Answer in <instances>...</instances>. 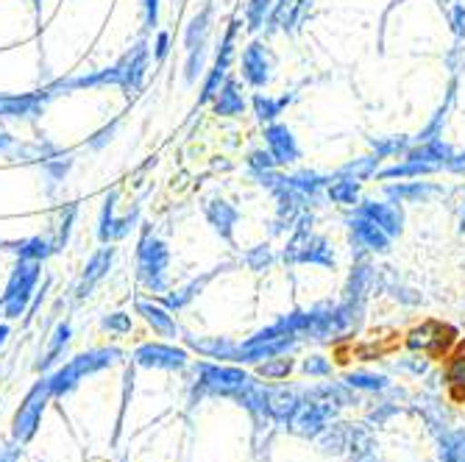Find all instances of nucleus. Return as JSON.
<instances>
[{
  "label": "nucleus",
  "instance_id": "obj_12",
  "mask_svg": "<svg viewBox=\"0 0 465 462\" xmlns=\"http://www.w3.org/2000/svg\"><path fill=\"white\" fill-rule=\"evenodd\" d=\"M271 70H273V54L262 45V42H251V45L242 51V59H240L242 78L251 84V87L262 90L271 81Z\"/></svg>",
  "mask_w": 465,
  "mask_h": 462
},
{
  "label": "nucleus",
  "instance_id": "obj_44",
  "mask_svg": "<svg viewBox=\"0 0 465 462\" xmlns=\"http://www.w3.org/2000/svg\"><path fill=\"white\" fill-rule=\"evenodd\" d=\"M203 62H206V48H198V51L187 54V62H184V81L187 84L198 81V75L203 73Z\"/></svg>",
  "mask_w": 465,
  "mask_h": 462
},
{
  "label": "nucleus",
  "instance_id": "obj_19",
  "mask_svg": "<svg viewBox=\"0 0 465 462\" xmlns=\"http://www.w3.org/2000/svg\"><path fill=\"white\" fill-rule=\"evenodd\" d=\"M213 23H215V4H213V0H206L203 9H201V12L187 23V28H184V48H187V54L209 45V34H213Z\"/></svg>",
  "mask_w": 465,
  "mask_h": 462
},
{
  "label": "nucleus",
  "instance_id": "obj_10",
  "mask_svg": "<svg viewBox=\"0 0 465 462\" xmlns=\"http://www.w3.org/2000/svg\"><path fill=\"white\" fill-rule=\"evenodd\" d=\"M117 190H112L106 198H104V206H101V218H98V240L104 245L109 242H117V240H125L132 234V229L137 226L140 221V209H134L132 215H125V218H117L114 215V206H117Z\"/></svg>",
  "mask_w": 465,
  "mask_h": 462
},
{
  "label": "nucleus",
  "instance_id": "obj_9",
  "mask_svg": "<svg viewBox=\"0 0 465 462\" xmlns=\"http://www.w3.org/2000/svg\"><path fill=\"white\" fill-rule=\"evenodd\" d=\"M334 404L331 401H321V398H310L307 404L299 407V412L292 415V421L287 424L292 432H299L304 437H318L329 429V421L334 418Z\"/></svg>",
  "mask_w": 465,
  "mask_h": 462
},
{
  "label": "nucleus",
  "instance_id": "obj_17",
  "mask_svg": "<svg viewBox=\"0 0 465 462\" xmlns=\"http://www.w3.org/2000/svg\"><path fill=\"white\" fill-rule=\"evenodd\" d=\"M454 340V329L438 320H430L410 331V349L415 351H443Z\"/></svg>",
  "mask_w": 465,
  "mask_h": 462
},
{
  "label": "nucleus",
  "instance_id": "obj_23",
  "mask_svg": "<svg viewBox=\"0 0 465 462\" xmlns=\"http://www.w3.org/2000/svg\"><path fill=\"white\" fill-rule=\"evenodd\" d=\"M226 268V265H223ZM223 268H215V270H206V273H201V276H195V279H190L184 287H179V290H173V292H164V307L171 310V312H179V310H184L195 296H201V290L213 281Z\"/></svg>",
  "mask_w": 465,
  "mask_h": 462
},
{
  "label": "nucleus",
  "instance_id": "obj_26",
  "mask_svg": "<svg viewBox=\"0 0 465 462\" xmlns=\"http://www.w3.org/2000/svg\"><path fill=\"white\" fill-rule=\"evenodd\" d=\"M373 287H376V268L371 262H365V260H357V265L351 270V279H349V287H346V299L362 304Z\"/></svg>",
  "mask_w": 465,
  "mask_h": 462
},
{
  "label": "nucleus",
  "instance_id": "obj_55",
  "mask_svg": "<svg viewBox=\"0 0 465 462\" xmlns=\"http://www.w3.org/2000/svg\"><path fill=\"white\" fill-rule=\"evenodd\" d=\"M460 231H465V209H462V218H460Z\"/></svg>",
  "mask_w": 465,
  "mask_h": 462
},
{
  "label": "nucleus",
  "instance_id": "obj_14",
  "mask_svg": "<svg viewBox=\"0 0 465 462\" xmlns=\"http://www.w3.org/2000/svg\"><path fill=\"white\" fill-rule=\"evenodd\" d=\"M310 6H312V0H276L271 17L265 23L268 31H284V34L299 31L304 17L310 15Z\"/></svg>",
  "mask_w": 465,
  "mask_h": 462
},
{
  "label": "nucleus",
  "instance_id": "obj_13",
  "mask_svg": "<svg viewBox=\"0 0 465 462\" xmlns=\"http://www.w3.org/2000/svg\"><path fill=\"white\" fill-rule=\"evenodd\" d=\"M51 98L54 95L48 93V87L36 93H23V95H0V117H15V120L39 117L45 112Z\"/></svg>",
  "mask_w": 465,
  "mask_h": 462
},
{
  "label": "nucleus",
  "instance_id": "obj_27",
  "mask_svg": "<svg viewBox=\"0 0 465 462\" xmlns=\"http://www.w3.org/2000/svg\"><path fill=\"white\" fill-rule=\"evenodd\" d=\"M213 106H215V114H221V117H237V114L245 112V98H242V93H240L237 78H226V81H223V87H221V93L215 95Z\"/></svg>",
  "mask_w": 465,
  "mask_h": 462
},
{
  "label": "nucleus",
  "instance_id": "obj_29",
  "mask_svg": "<svg viewBox=\"0 0 465 462\" xmlns=\"http://www.w3.org/2000/svg\"><path fill=\"white\" fill-rule=\"evenodd\" d=\"M440 167L430 164V162H418V159H404L393 167H385V171H379L376 176L379 179H412V176H430V173H438Z\"/></svg>",
  "mask_w": 465,
  "mask_h": 462
},
{
  "label": "nucleus",
  "instance_id": "obj_42",
  "mask_svg": "<svg viewBox=\"0 0 465 462\" xmlns=\"http://www.w3.org/2000/svg\"><path fill=\"white\" fill-rule=\"evenodd\" d=\"M132 326H134V320H132L129 312H112V315H106L101 320V329L109 331V334H129Z\"/></svg>",
  "mask_w": 465,
  "mask_h": 462
},
{
  "label": "nucleus",
  "instance_id": "obj_4",
  "mask_svg": "<svg viewBox=\"0 0 465 462\" xmlns=\"http://www.w3.org/2000/svg\"><path fill=\"white\" fill-rule=\"evenodd\" d=\"M167 265H171V248L151 231L143 234L137 245V279L148 292H167Z\"/></svg>",
  "mask_w": 465,
  "mask_h": 462
},
{
  "label": "nucleus",
  "instance_id": "obj_50",
  "mask_svg": "<svg viewBox=\"0 0 465 462\" xmlns=\"http://www.w3.org/2000/svg\"><path fill=\"white\" fill-rule=\"evenodd\" d=\"M451 28H454L457 39L465 42V6H454L451 9Z\"/></svg>",
  "mask_w": 465,
  "mask_h": 462
},
{
  "label": "nucleus",
  "instance_id": "obj_6",
  "mask_svg": "<svg viewBox=\"0 0 465 462\" xmlns=\"http://www.w3.org/2000/svg\"><path fill=\"white\" fill-rule=\"evenodd\" d=\"M151 48H148V42L140 39L134 48L125 51L117 62H114V70H117V87L125 93V95H137L143 90V84H145V75H148V67H151Z\"/></svg>",
  "mask_w": 465,
  "mask_h": 462
},
{
  "label": "nucleus",
  "instance_id": "obj_11",
  "mask_svg": "<svg viewBox=\"0 0 465 462\" xmlns=\"http://www.w3.org/2000/svg\"><path fill=\"white\" fill-rule=\"evenodd\" d=\"M349 229H351V242L357 248V260H362L365 251H371V254H385V251H391V234L376 226L373 221L362 218V215H354L349 221Z\"/></svg>",
  "mask_w": 465,
  "mask_h": 462
},
{
  "label": "nucleus",
  "instance_id": "obj_40",
  "mask_svg": "<svg viewBox=\"0 0 465 462\" xmlns=\"http://www.w3.org/2000/svg\"><path fill=\"white\" fill-rule=\"evenodd\" d=\"M290 370H292V359H287L284 354L271 357L260 365V376H265V379H284Z\"/></svg>",
  "mask_w": 465,
  "mask_h": 462
},
{
  "label": "nucleus",
  "instance_id": "obj_46",
  "mask_svg": "<svg viewBox=\"0 0 465 462\" xmlns=\"http://www.w3.org/2000/svg\"><path fill=\"white\" fill-rule=\"evenodd\" d=\"M153 62H164L167 59V54H171V34H167V31H159L156 34V42H153Z\"/></svg>",
  "mask_w": 465,
  "mask_h": 462
},
{
  "label": "nucleus",
  "instance_id": "obj_28",
  "mask_svg": "<svg viewBox=\"0 0 465 462\" xmlns=\"http://www.w3.org/2000/svg\"><path fill=\"white\" fill-rule=\"evenodd\" d=\"M388 195L396 203H424V201L440 195V187L438 184H430V182H410V184L388 187Z\"/></svg>",
  "mask_w": 465,
  "mask_h": 462
},
{
  "label": "nucleus",
  "instance_id": "obj_18",
  "mask_svg": "<svg viewBox=\"0 0 465 462\" xmlns=\"http://www.w3.org/2000/svg\"><path fill=\"white\" fill-rule=\"evenodd\" d=\"M203 215L209 221V226H213L221 240L226 242H234V226L240 221V212H237V206H232L229 201L223 198H213V201H206L203 203Z\"/></svg>",
  "mask_w": 465,
  "mask_h": 462
},
{
  "label": "nucleus",
  "instance_id": "obj_37",
  "mask_svg": "<svg viewBox=\"0 0 465 462\" xmlns=\"http://www.w3.org/2000/svg\"><path fill=\"white\" fill-rule=\"evenodd\" d=\"M75 218H78V203H67L62 212H59V223H56V237H54V242H56V248L62 251L64 245H67V240H70V234H73V226H75Z\"/></svg>",
  "mask_w": 465,
  "mask_h": 462
},
{
  "label": "nucleus",
  "instance_id": "obj_53",
  "mask_svg": "<svg viewBox=\"0 0 465 462\" xmlns=\"http://www.w3.org/2000/svg\"><path fill=\"white\" fill-rule=\"evenodd\" d=\"M12 148H15L12 137H9V134H4V132H0V153H9Z\"/></svg>",
  "mask_w": 465,
  "mask_h": 462
},
{
  "label": "nucleus",
  "instance_id": "obj_21",
  "mask_svg": "<svg viewBox=\"0 0 465 462\" xmlns=\"http://www.w3.org/2000/svg\"><path fill=\"white\" fill-rule=\"evenodd\" d=\"M134 310H137V315H143V320L156 334H162V338H179V323L173 320V315H171V310H167V307H159L153 301L137 299L134 301Z\"/></svg>",
  "mask_w": 465,
  "mask_h": 462
},
{
  "label": "nucleus",
  "instance_id": "obj_35",
  "mask_svg": "<svg viewBox=\"0 0 465 462\" xmlns=\"http://www.w3.org/2000/svg\"><path fill=\"white\" fill-rule=\"evenodd\" d=\"M371 145H373V153L379 156V159H385V156H399V153H407L410 148H412V140L410 137H376V140H371Z\"/></svg>",
  "mask_w": 465,
  "mask_h": 462
},
{
  "label": "nucleus",
  "instance_id": "obj_36",
  "mask_svg": "<svg viewBox=\"0 0 465 462\" xmlns=\"http://www.w3.org/2000/svg\"><path fill=\"white\" fill-rule=\"evenodd\" d=\"M273 251H271V245L268 242H262V245H253L251 251H245V257H242V262L253 270V273H265L271 265H273Z\"/></svg>",
  "mask_w": 465,
  "mask_h": 462
},
{
  "label": "nucleus",
  "instance_id": "obj_34",
  "mask_svg": "<svg viewBox=\"0 0 465 462\" xmlns=\"http://www.w3.org/2000/svg\"><path fill=\"white\" fill-rule=\"evenodd\" d=\"M273 4H276V0H248V6H245V28H248L251 34H253V31H260V28H265Z\"/></svg>",
  "mask_w": 465,
  "mask_h": 462
},
{
  "label": "nucleus",
  "instance_id": "obj_49",
  "mask_svg": "<svg viewBox=\"0 0 465 462\" xmlns=\"http://www.w3.org/2000/svg\"><path fill=\"white\" fill-rule=\"evenodd\" d=\"M304 373H310V376H329L331 373V365L323 357H310L304 362Z\"/></svg>",
  "mask_w": 465,
  "mask_h": 462
},
{
  "label": "nucleus",
  "instance_id": "obj_56",
  "mask_svg": "<svg viewBox=\"0 0 465 462\" xmlns=\"http://www.w3.org/2000/svg\"><path fill=\"white\" fill-rule=\"evenodd\" d=\"M438 4H440V6H446V4H451V0H438Z\"/></svg>",
  "mask_w": 465,
  "mask_h": 462
},
{
  "label": "nucleus",
  "instance_id": "obj_15",
  "mask_svg": "<svg viewBox=\"0 0 465 462\" xmlns=\"http://www.w3.org/2000/svg\"><path fill=\"white\" fill-rule=\"evenodd\" d=\"M265 143H268V151L271 156L276 159V164H292L302 159V151H299V143H295L292 132L282 123H268L265 129Z\"/></svg>",
  "mask_w": 465,
  "mask_h": 462
},
{
  "label": "nucleus",
  "instance_id": "obj_38",
  "mask_svg": "<svg viewBox=\"0 0 465 462\" xmlns=\"http://www.w3.org/2000/svg\"><path fill=\"white\" fill-rule=\"evenodd\" d=\"M226 78H229V73H223V70H218V67L209 70L206 78H203V87H201L198 103H213L215 95L221 93V87H223V81H226Z\"/></svg>",
  "mask_w": 465,
  "mask_h": 462
},
{
  "label": "nucleus",
  "instance_id": "obj_20",
  "mask_svg": "<svg viewBox=\"0 0 465 462\" xmlns=\"http://www.w3.org/2000/svg\"><path fill=\"white\" fill-rule=\"evenodd\" d=\"M302 404L304 401L287 388H268V393H265V415L279 424H290Z\"/></svg>",
  "mask_w": 465,
  "mask_h": 462
},
{
  "label": "nucleus",
  "instance_id": "obj_22",
  "mask_svg": "<svg viewBox=\"0 0 465 462\" xmlns=\"http://www.w3.org/2000/svg\"><path fill=\"white\" fill-rule=\"evenodd\" d=\"M184 343L201 357L218 359V362H234L237 357V343L229 338H195V334H184Z\"/></svg>",
  "mask_w": 465,
  "mask_h": 462
},
{
  "label": "nucleus",
  "instance_id": "obj_41",
  "mask_svg": "<svg viewBox=\"0 0 465 462\" xmlns=\"http://www.w3.org/2000/svg\"><path fill=\"white\" fill-rule=\"evenodd\" d=\"M70 167H73V156H54L45 162V173H48V182L51 184H62L70 173Z\"/></svg>",
  "mask_w": 465,
  "mask_h": 462
},
{
  "label": "nucleus",
  "instance_id": "obj_1",
  "mask_svg": "<svg viewBox=\"0 0 465 462\" xmlns=\"http://www.w3.org/2000/svg\"><path fill=\"white\" fill-rule=\"evenodd\" d=\"M123 351L117 346H98V349H90V351H81L75 354L67 365L56 368L54 373H48V388H51V396L54 398H64L70 396L87 376H95L101 370H109L114 365L123 362Z\"/></svg>",
  "mask_w": 465,
  "mask_h": 462
},
{
  "label": "nucleus",
  "instance_id": "obj_8",
  "mask_svg": "<svg viewBox=\"0 0 465 462\" xmlns=\"http://www.w3.org/2000/svg\"><path fill=\"white\" fill-rule=\"evenodd\" d=\"M190 362V354L171 343H143L134 351V365L151 368V370H184Z\"/></svg>",
  "mask_w": 465,
  "mask_h": 462
},
{
  "label": "nucleus",
  "instance_id": "obj_30",
  "mask_svg": "<svg viewBox=\"0 0 465 462\" xmlns=\"http://www.w3.org/2000/svg\"><path fill=\"white\" fill-rule=\"evenodd\" d=\"M379 159L376 153H371V156H360V159H354V162H349V164H343L341 171H337L331 179H351V182H365V179H371V176H376V167H379Z\"/></svg>",
  "mask_w": 465,
  "mask_h": 462
},
{
  "label": "nucleus",
  "instance_id": "obj_5",
  "mask_svg": "<svg viewBox=\"0 0 465 462\" xmlns=\"http://www.w3.org/2000/svg\"><path fill=\"white\" fill-rule=\"evenodd\" d=\"M51 388H48V379L42 376V379L25 393L20 409L15 412V421H12V440L25 446L36 437L39 427H42V415H45L48 404H51Z\"/></svg>",
  "mask_w": 465,
  "mask_h": 462
},
{
  "label": "nucleus",
  "instance_id": "obj_31",
  "mask_svg": "<svg viewBox=\"0 0 465 462\" xmlns=\"http://www.w3.org/2000/svg\"><path fill=\"white\" fill-rule=\"evenodd\" d=\"M438 454L443 462H465V429L443 432Z\"/></svg>",
  "mask_w": 465,
  "mask_h": 462
},
{
  "label": "nucleus",
  "instance_id": "obj_24",
  "mask_svg": "<svg viewBox=\"0 0 465 462\" xmlns=\"http://www.w3.org/2000/svg\"><path fill=\"white\" fill-rule=\"evenodd\" d=\"M0 248L17 254V260H34V262H45L48 257H54L59 251L56 242L45 240V237H28V240H20V242H4Z\"/></svg>",
  "mask_w": 465,
  "mask_h": 462
},
{
  "label": "nucleus",
  "instance_id": "obj_39",
  "mask_svg": "<svg viewBox=\"0 0 465 462\" xmlns=\"http://www.w3.org/2000/svg\"><path fill=\"white\" fill-rule=\"evenodd\" d=\"M343 385L351 388V390H373V393L388 390V379H385V376H371V373H351V376H346Z\"/></svg>",
  "mask_w": 465,
  "mask_h": 462
},
{
  "label": "nucleus",
  "instance_id": "obj_2",
  "mask_svg": "<svg viewBox=\"0 0 465 462\" xmlns=\"http://www.w3.org/2000/svg\"><path fill=\"white\" fill-rule=\"evenodd\" d=\"M253 385V376H248L242 368L234 365H221V362H198L195 365V396H221V398H234Z\"/></svg>",
  "mask_w": 465,
  "mask_h": 462
},
{
  "label": "nucleus",
  "instance_id": "obj_52",
  "mask_svg": "<svg viewBox=\"0 0 465 462\" xmlns=\"http://www.w3.org/2000/svg\"><path fill=\"white\" fill-rule=\"evenodd\" d=\"M443 171H449V173H460V176H465V153H451V159L446 162V167Z\"/></svg>",
  "mask_w": 465,
  "mask_h": 462
},
{
  "label": "nucleus",
  "instance_id": "obj_54",
  "mask_svg": "<svg viewBox=\"0 0 465 462\" xmlns=\"http://www.w3.org/2000/svg\"><path fill=\"white\" fill-rule=\"evenodd\" d=\"M9 334H12V329L6 323H0V349H4V343L9 340Z\"/></svg>",
  "mask_w": 465,
  "mask_h": 462
},
{
  "label": "nucleus",
  "instance_id": "obj_47",
  "mask_svg": "<svg viewBox=\"0 0 465 462\" xmlns=\"http://www.w3.org/2000/svg\"><path fill=\"white\" fill-rule=\"evenodd\" d=\"M143 4V23L145 28H156L159 25V0H140Z\"/></svg>",
  "mask_w": 465,
  "mask_h": 462
},
{
  "label": "nucleus",
  "instance_id": "obj_51",
  "mask_svg": "<svg viewBox=\"0 0 465 462\" xmlns=\"http://www.w3.org/2000/svg\"><path fill=\"white\" fill-rule=\"evenodd\" d=\"M20 454H23V446L20 443H6L0 446V462H20Z\"/></svg>",
  "mask_w": 465,
  "mask_h": 462
},
{
  "label": "nucleus",
  "instance_id": "obj_25",
  "mask_svg": "<svg viewBox=\"0 0 465 462\" xmlns=\"http://www.w3.org/2000/svg\"><path fill=\"white\" fill-rule=\"evenodd\" d=\"M70 340H73V326H70V320L56 323V329L51 331V338H48L45 354H42L39 362H36V370H48V368H54V365L64 357Z\"/></svg>",
  "mask_w": 465,
  "mask_h": 462
},
{
  "label": "nucleus",
  "instance_id": "obj_33",
  "mask_svg": "<svg viewBox=\"0 0 465 462\" xmlns=\"http://www.w3.org/2000/svg\"><path fill=\"white\" fill-rule=\"evenodd\" d=\"M287 103H290L287 95L284 98H271V95H262V93L253 95V112H257V120L260 123H273Z\"/></svg>",
  "mask_w": 465,
  "mask_h": 462
},
{
  "label": "nucleus",
  "instance_id": "obj_45",
  "mask_svg": "<svg viewBox=\"0 0 465 462\" xmlns=\"http://www.w3.org/2000/svg\"><path fill=\"white\" fill-rule=\"evenodd\" d=\"M248 171L251 173H262V171H276V159L271 156V151H251L248 153Z\"/></svg>",
  "mask_w": 465,
  "mask_h": 462
},
{
  "label": "nucleus",
  "instance_id": "obj_3",
  "mask_svg": "<svg viewBox=\"0 0 465 462\" xmlns=\"http://www.w3.org/2000/svg\"><path fill=\"white\" fill-rule=\"evenodd\" d=\"M39 279H42V262H34V260L15 262L4 296H0V312H4V318L20 320V315H28Z\"/></svg>",
  "mask_w": 465,
  "mask_h": 462
},
{
  "label": "nucleus",
  "instance_id": "obj_16",
  "mask_svg": "<svg viewBox=\"0 0 465 462\" xmlns=\"http://www.w3.org/2000/svg\"><path fill=\"white\" fill-rule=\"evenodd\" d=\"M357 215L373 221L376 226H382L391 237H399L401 229H404V215H401V209L393 203H385V201H362L360 209H357Z\"/></svg>",
  "mask_w": 465,
  "mask_h": 462
},
{
  "label": "nucleus",
  "instance_id": "obj_43",
  "mask_svg": "<svg viewBox=\"0 0 465 462\" xmlns=\"http://www.w3.org/2000/svg\"><path fill=\"white\" fill-rule=\"evenodd\" d=\"M117 129H120V117H114L109 125H104L101 132H95L93 137H87V148H90V151H104V148L114 140Z\"/></svg>",
  "mask_w": 465,
  "mask_h": 462
},
{
  "label": "nucleus",
  "instance_id": "obj_48",
  "mask_svg": "<svg viewBox=\"0 0 465 462\" xmlns=\"http://www.w3.org/2000/svg\"><path fill=\"white\" fill-rule=\"evenodd\" d=\"M446 379H449V385H454V388H462V385H465V357H460V359L451 362V368H449V373H446Z\"/></svg>",
  "mask_w": 465,
  "mask_h": 462
},
{
  "label": "nucleus",
  "instance_id": "obj_7",
  "mask_svg": "<svg viewBox=\"0 0 465 462\" xmlns=\"http://www.w3.org/2000/svg\"><path fill=\"white\" fill-rule=\"evenodd\" d=\"M114 257H117V248H114V242H109V245L98 248L95 254L87 260V265H84V270H81V276H78V281L73 287V299L78 304L87 301L95 292V287L109 276V270L114 265Z\"/></svg>",
  "mask_w": 465,
  "mask_h": 462
},
{
  "label": "nucleus",
  "instance_id": "obj_32",
  "mask_svg": "<svg viewBox=\"0 0 465 462\" xmlns=\"http://www.w3.org/2000/svg\"><path fill=\"white\" fill-rule=\"evenodd\" d=\"M326 195H329V201H334V203L354 206L357 198H360V182H351V179H331Z\"/></svg>",
  "mask_w": 465,
  "mask_h": 462
}]
</instances>
